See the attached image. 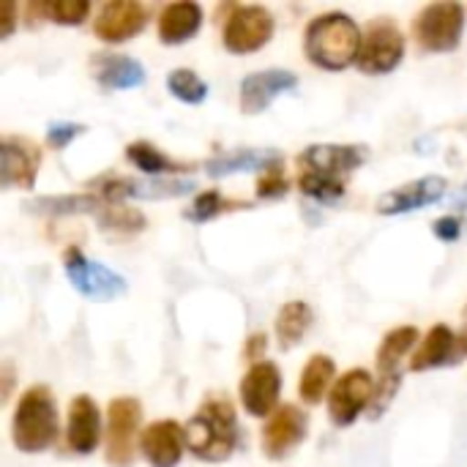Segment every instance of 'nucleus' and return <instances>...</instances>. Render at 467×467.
Segmentation results:
<instances>
[{"instance_id": "1", "label": "nucleus", "mask_w": 467, "mask_h": 467, "mask_svg": "<svg viewBox=\"0 0 467 467\" xmlns=\"http://www.w3.org/2000/svg\"><path fill=\"white\" fill-rule=\"evenodd\" d=\"M361 41L364 36L353 16L342 11H328L309 22L304 33V52L317 68L342 71L358 60Z\"/></svg>"}, {"instance_id": "2", "label": "nucleus", "mask_w": 467, "mask_h": 467, "mask_svg": "<svg viewBox=\"0 0 467 467\" xmlns=\"http://www.w3.org/2000/svg\"><path fill=\"white\" fill-rule=\"evenodd\" d=\"M241 430L227 400H208L186 424V449L202 462H224L238 449Z\"/></svg>"}, {"instance_id": "3", "label": "nucleus", "mask_w": 467, "mask_h": 467, "mask_svg": "<svg viewBox=\"0 0 467 467\" xmlns=\"http://www.w3.org/2000/svg\"><path fill=\"white\" fill-rule=\"evenodd\" d=\"M57 405L49 386H30L14 410L11 419V441L22 454H41L57 441Z\"/></svg>"}, {"instance_id": "4", "label": "nucleus", "mask_w": 467, "mask_h": 467, "mask_svg": "<svg viewBox=\"0 0 467 467\" xmlns=\"http://www.w3.org/2000/svg\"><path fill=\"white\" fill-rule=\"evenodd\" d=\"M465 33V5L430 3L413 22V36L427 52H454Z\"/></svg>"}, {"instance_id": "5", "label": "nucleus", "mask_w": 467, "mask_h": 467, "mask_svg": "<svg viewBox=\"0 0 467 467\" xmlns=\"http://www.w3.org/2000/svg\"><path fill=\"white\" fill-rule=\"evenodd\" d=\"M63 271H66L71 287L79 296H85L88 301L104 304V301H115V298H120L126 293V279L118 271H112V268L90 260V257H85L77 246L66 249Z\"/></svg>"}, {"instance_id": "6", "label": "nucleus", "mask_w": 467, "mask_h": 467, "mask_svg": "<svg viewBox=\"0 0 467 467\" xmlns=\"http://www.w3.org/2000/svg\"><path fill=\"white\" fill-rule=\"evenodd\" d=\"M276 30V19L265 5H235L224 19V49L233 55H252L263 49Z\"/></svg>"}, {"instance_id": "7", "label": "nucleus", "mask_w": 467, "mask_h": 467, "mask_svg": "<svg viewBox=\"0 0 467 467\" xmlns=\"http://www.w3.org/2000/svg\"><path fill=\"white\" fill-rule=\"evenodd\" d=\"M101 189V197L112 205L123 202V200H172V197H183L192 194L197 189V183L192 178H181V175H145V178H118L109 175L104 181L96 183Z\"/></svg>"}, {"instance_id": "8", "label": "nucleus", "mask_w": 467, "mask_h": 467, "mask_svg": "<svg viewBox=\"0 0 467 467\" xmlns=\"http://www.w3.org/2000/svg\"><path fill=\"white\" fill-rule=\"evenodd\" d=\"M142 424V405L134 397H118L107 410V465H134V443Z\"/></svg>"}, {"instance_id": "9", "label": "nucleus", "mask_w": 467, "mask_h": 467, "mask_svg": "<svg viewBox=\"0 0 467 467\" xmlns=\"http://www.w3.org/2000/svg\"><path fill=\"white\" fill-rule=\"evenodd\" d=\"M375 389L378 380L372 378L369 369H350L345 372L328 394V416L337 427H350L358 421V416L364 410H369L372 400H375Z\"/></svg>"}, {"instance_id": "10", "label": "nucleus", "mask_w": 467, "mask_h": 467, "mask_svg": "<svg viewBox=\"0 0 467 467\" xmlns=\"http://www.w3.org/2000/svg\"><path fill=\"white\" fill-rule=\"evenodd\" d=\"M405 57V36L391 19H375L361 41L358 68L364 74H391Z\"/></svg>"}, {"instance_id": "11", "label": "nucleus", "mask_w": 467, "mask_h": 467, "mask_svg": "<svg viewBox=\"0 0 467 467\" xmlns=\"http://www.w3.org/2000/svg\"><path fill=\"white\" fill-rule=\"evenodd\" d=\"M367 159H369L367 145H326V142H320V145H309L298 156V170L315 172L323 178H334V181H345L350 172L364 167Z\"/></svg>"}, {"instance_id": "12", "label": "nucleus", "mask_w": 467, "mask_h": 467, "mask_svg": "<svg viewBox=\"0 0 467 467\" xmlns=\"http://www.w3.org/2000/svg\"><path fill=\"white\" fill-rule=\"evenodd\" d=\"M309 432V419L298 405H282L276 413L265 421L263 430V451L268 460L279 462L290 457L306 438Z\"/></svg>"}, {"instance_id": "13", "label": "nucleus", "mask_w": 467, "mask_h": 467, "mask_svg": "<svg viewBox=\"0 0 467 467\" xmlns=\"http://www.w3.org/2000/svg\"><path fill=\"white\" fill-rule=\"evenodd\" d=\"M148 25V8L137 0L104 3L93 19V33L104 44H120L140 36Z\"/></svg>"}, {"instance_id": "14", "label": "nucleus", "mask_w": 467, "mask_h": 467, "mask_svg": "<svg viewBox=\"0 0 467 467\" xmlns=\"http://www.w3.org/2000/svg\"><path fill=\"white\" fill-rule=\"evenodd\" d=\"M446 189H449V181L443 175H427V178H419V181H410L400 189L386 192L378 200L375 211L380 216H400V213L421 211V208L441 202L446 197Z\"/></svg>"}, {"instance_id": "15", "label": "nucleus", "mask_w": 467, "mask_h": 467, "mask_svg": "<svg viewBox=\"0 0 467 467\" xmlns=\"http://www.w3.org/2000/svg\"><path fill=\"white\" fill-rule=\"evenodd\" d=\"M282 391V372L274 361H260L252 364V369L241 380V402L249 416L254 419H271L276 413Z\"/></svg>"}, {"instance_id": "16", "label": "nucleus", "mask_w": 467, "mask_h": 467, "mask_svg": "<svg viewBox=\"0 0 467 467\" xmlns=\"http://www.w3.org/2000/svg\"><path fill=\"white\" fill-rule=\"evenodd\" d=\"M298 88V74L290 68H265L244 77L241 82V109L246 115L265 112L282 93Z\"/></svg>"}, {"instance_id": "17", "label": "nucleus", "mask_w": 467, "mask_h": 467, "mask_svg": "<svg viewBox=\"0 0 467 467\" xmlns=\"http://www.w3.org/2000/svg\"><path fill=\"white\" fill-rule=\"evenodd\" d=\"M186 449V427L172 419L153 421L140 435V451L150 467H178Z\"/></svg>"}, {"instance_id": "18", "label": "nucleus", "mask_w": 467, "mask_h": 467, "mask_svg": "<svg viewBox=\"0 0 467 467\" xmlns=\"http://www.w3.org/2000/svg\"><path fill=\"white\" fill-rule=\"evenodd\" d=\"M99 441H101V410L88 394H79L68 408L66 449L77 457H88L99 449Z\"/></svg>"}, {"instance_id": "19", "label": "nucleus", "mask_w": 467, "mask_h": 467, "mask_svg": "<svg viewBox=\"0 0 467 467\" xmlns=\"http://www.w3.org/2000/svg\"><path fill=\"white\" fill-rule=\"evenodd\" d=\"M0 159H3V186H19L33 189L36 172L41 164V153L30 140L22 137H3L0 142Z\"/></svg>"}, {"instance_id": "20", "label": "nucleus", "mask_w": 467, "mask_h": 467, "mask_svg": "<svg viewBox=\"0 0 467 467\" xmlns=\"http://www.w3.org/2000/svg\"><path fill=\"white\" fill-rule=\"evenodd\" d=\"M90 68H93V79L107 90H131L145 82V68L131 55L99 52L93 55Z\"/></svg>"}, {"instance_id": "21", "label": "nucleus", "mask_w": 467, "mask_h": 467, "mask_svg": "<svg viewBox=\"0 0 467 467\" xmlns=\"http://www.w3.org/2000/svg\"><path fill=\"white\" fill-rule=\"evenodd\" d=\"M202 19H205V11L200 3H192V0H181V3H170L161 8L159 14V38L161 44L167 47H178L189 38H194L202 27Z\"/></svg>"}, {"instance_id": "22", "label": "nucleus", "mask_w": 467, "mask_h": 467, "mask_svg": "<svg viewBox=\"0 0 467 467\" xmlns=\"http://www.w3.org/2000/svg\"><path fill=\"white\" fill-rule=\"evenodd\" d=\"M274 164H282V153L274 150V148H246V150H233V153H219L213 159L205 161V172L211 178H224V175H233V172H265L268 167Z\"/></svg>"}, {"instance_id": "23", "label": "nucleus", "mask_w": 467, "mask_h": 467, "mask_svg": "<svg viewBox=\"0 0 467 467\" xmlns=\"http://www.w3.org/2000/svg\"><path fill=\"white\" fill-rule=\"evenodd\" d=\"M454 353H457V334L451 331V326L438 323L430 328V334L416 348V353L410 358V369L427 372V369H435L443 364H454Z\"/></svg>"}, {"instance_id": "24", "label": "nucleus", "mask_w": 467, "mask_h": 467, "mask_svg": "<svg viewBox=\"0 0 467 467\" xmlns=\"http://www.w3.org/2000/svg\"><path fill=\"white\" fill-rule=\"evenodd\" d=\"M419 342L416 326H400L389 331L378 348V378H402V361Z\"/></svg>"}, {"instance_id": "25", "label": "nucleus", "mask_w": 467, "mask_h": 467, "mask_svg": "<svg viewBox=\"0 0 467 467\" xmlns=\"http://www.w3.org/2000/svg\"><path fill=\"white\" fill-rule=\"evenodd\" d=\"M334 375H337L334 358H328V356H323V353L312 356V358L306 361V367L301 369V378H298V397H301L306 405H320V402L326 400V394H331L328 386H331Z\"/></svg>"}, {"instance_id": "26", "label": "nucleus", "mask_w": 467, "mask_h": 467, "mask_svg": "<svg viewBox=\"0 0 467 467\" xmlns=\"http://www.w3.org/2000/svg\"><path fill=\"white\" fill-rule=\"evenodd\" d=\"M315 315L312 306L306 301H290L279 309L276 315V342L282 350H293L296 345H301V339L306 337L309 326H312Z\"/></svg>"}, {"instance_id": "27", "label": "nucleus", "mask_w": 467, "mask_h": 467, "mask_svg": "<svg viewBox=\"0 0 467 467\" xmlns=\"http://www.w3.org/2000/svg\"><path fill=\"white\" fill-rule=\"evenodd\" d=\"M101 200L93 194H49L27 202L30 213L41 216H74V213H99Z\"/></svg>"}, {"instance_id": "28", "label": "nucleus", "mask_w": 467, "mask_h": 467, "mask_svg": "<svg viewBox=\"0 0 467 467\" xmlns=\"http://www.w3.org/2000/svg\"><path fill=\"white\" fill-rule=\"evenodd\" d=\"M126 159L140 170V172H145V175H167V172H189L192 170V164H181V161H175V159H170L167 153H161L156 145H150V142H145V140H140V142H131L129 148H126Z\"/></svg>"}, {"instance_id": "29", "label": "nucleus", "mask_w": 467, "mask_h": 467, "mask_svg": "<svg viewBox=\"0 0 467 467\" xmlns=\"http://www.w3.org/2000/svg\"><path fill=\"white\" fill-rule=\"evenodd\" d=\"M235 208H249V202L230 200V197H224L222 192H202V194L194 197V202L186 208V219L202 224V222H211V219H216L219 213L235 211Z\"/></svg>"}, {"instance_id": "30", "label": "nucleus", "mask_w": 467, "mask_h": 467, "mask_svg": "<svg viewBox=\"0 0 467 467\" xmlns=\"http://www.w3.org/2000/svg\"><path fill=\"white\" fill-rule=\"evenodd\" d=\"M167 88L175 99L183 104H202L208 96V85L202 77H197L192 68H175L167 74Z\"/></svg>"}, {"instance_id": "31", "label": "nucleus", "mask_w": 467, "mask_h": 467, "mask_svg": "<svg viewBox=\"0 0 467 467\" xmlns=\"http://www.w3.org/2000/svg\"><path fill=\"white\" fill-rule=\"evenodd\" d=\"M298 189L323 202V205H337L342 202L345 197V181H334V178H323V175H315V172H301L298 175Z\"/></svg>"}, {"instance_id": "32", "label": "nucleus", "mask_w": 467, "mask_h": 467, "mask_svg": "<svg viewBox=\"0 0 467 467\" xmlns=\"http://www.w3.org/2000/svg\"><path fill=\"white\" fill-rule=\"evenodd\" d=\"M99 227L107 233H120V235H131L140 233L145 227V216L134 208L126 205H109L107 211H99Z\"/></svg>"}, {"instance_id": "33", "label": "nucleus", "mask_w": 467, "mask_h": 467, "mask_svg": "<svg viewBox=\"0 0 467 467\" xmlns=\"http://www.w3.org/2000/svg\"><path fill=\"white\" fill-rule=\"evenodd\" d=\"M47 16L57 25L77 27L90 16V3L88 0H52L47 3Z\"/></svg>"}, {"instance_id": "34", "label": "nucleus", "mask_w": 467, "mask_h": 467, "mask_svg": "<svg viewBox=\"0 0 467 467\" xmlns=\"http://www.w3.org/2000/svg\"><path fill=\"white\" fill-rule=\"evenodd\" d=\"M254 189H257V197H260V200H279V197H285L287 189H290V181H287L282 164H274V167H268L265 172H260Z\"/></svg>"}, {"instance_id": "35", "label": "nucleus", "mask_w": 467, "mask_h": 467, "mask_svg": "<svg viewBox=\"0 0 467 467\" xmlns=\"http://www.w3.org/2000/svg\"><path fill=\"white\" fill-rule=\"evenodd\" d=\"M85 131V126L82 123H66V120H60V123H52L49 129H47V142L52 145V148H66L71 140H77L79 134Z\"/></svg>"}, {"instance_id": "36", "label": "nucleus", "mask_w": 467, "mask_h": 467, "mask_svg": "<svg viewBox=\"0 0 467 467\" xmlns=\"http://www.w3.org/2000/svg\"><path fill=\"white\" fill-rule=\"evenodd\" d=\"M432 233H435L441 241L454 244V241H460V235H462V219H460V216H443V219H438V222L432 224Z\"/></svg>"}, {"instance_id": "37", "label": "nucleus", "mask_w": 467, "mask_h": 467, "mask_svg": "<svg viewBox=\"0 0 467 467\" xmlns=\"http://www.w3.org/2000/svg\"><path fill=\"white\" fill-rule=\"evenodd\" d=\"M3 16H0V38H8L16 27V3L14 0H3L0 5Z\"/></svg>"}, {"instance_id": "38", "label": "nucleus", "mask_w": 467, "mask_h": 467, "mask_svg": "<svg viewBox=\"0 0 467 467\" xmlns=\"http://www.w3.org/2000/svg\"><path fill=\"white\" fill-rule=\"evenodd\" d=\"M265 334H252L249 337V342H246V358L249 361H254V364H260V356H263V350H265Z\"/></svg>"}, {"instance_id": "39", "label": "nucleus", "mask_w": 467, "mask_h": 467, "mask_svg": "<svg viewBox=\"0 0 467 467\" xmlns=\"http://www.w3.org/2000/svg\"><path fill=\"white\" fill-rule=\"evenodd\" d=\"M3 389H0V394H3V402H8V397H11V386H14V369H11V364L5 361L3 364Z\"/></svg>"}, {"instance_id": "40", "label": "nucleus", "mask_w": 467, "mask_h": 467, "mask_svg": "<svg viewBox=\"0 0 467 467\" xmlns=\"http://www.w3.org/2000/svg\"><path fill=\"white\" fill-rule=\"evenodd\" d=\"M451 208H457V211H467V181L460 186V192L451 197Z\"/></svg>"}]
</instances>
